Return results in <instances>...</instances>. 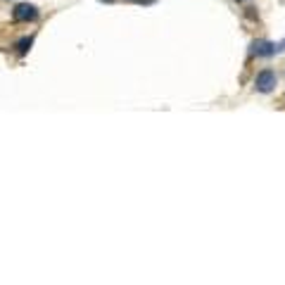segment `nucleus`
<instances>
[{"mask_svg":"<svg viewBox=\"0 0 285 285\" xmlns=\"http://www.w3.org/2000/svg\"><path fill=\"white\" fill-rule=\"evenodd\" d=\"M254 88L259 90V93H271L276 88V74L271 71V69H264V71H259L257 74V78H254Z\"/></svg>","mask_w":285,"mask_h":285,"instance_id":"1","label":"nucleus"},{"mask_svg":"<svg viewBox=\"0 0 285 285\" xmlns=\"http://www.w3.org/2000/svg\"><path fill=\"white\" fill-rule=\"evenodd\" d=\"M12 17H14V22H33V19H38V10L29 2H19L12 10Z\"/></svg>","mask_w":285,"mask_h":285,"instance_id":"2","label":"nucleus"},{"mask_svg":"<svg viewBox=\"0 0 285 285\" xmlns=\"http://www.w3.org/2000/svg\"><path fill=\"white\" fill-rule=\"evenodd\" d=\"M276 43H269V41H254L252 43V55L257 57H271L276 55Z\"/></svg>","mask_w":285,"mask_h":285,"instance_id":"3","label":"nucleus"},{"mask_svg":"<svg viewBox=\"0 0 285 285\" xmlns=\"http://www.w3.org/2000/svg\"><path fill=\"white\" fill-rule=\"evenodd\" d=\"M31 43H33V38H31V36H26V38H22V41L17 43V53H19V55H26V53H29V48H31Z\"/></svg>","mask_w":285,"mask_h":285,"instance_id":"4","label":"nucleus"}]
</instances>
